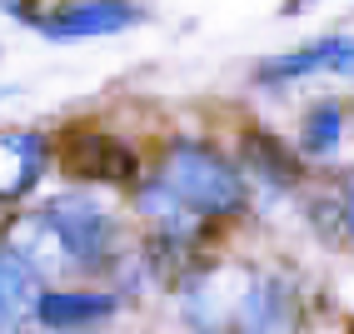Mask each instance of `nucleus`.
<instances>
[{
  "label": "nucleus",
  "mask_w": 354,
  "mask_h": 334,
  "mask_svg": "<svg viewBox=\"0 0 354 334\" xmlns=\"http://www.w3.org/2000/svg\"><path fill=\"white\" fill-rule=\"evenodd\" d=\"M140 20H145V6H135V0H65V6L40 15V35L45 40H95V35L140 26Z\"/></svg>",
  "instance_id": "obj_4"
},
{
  "label": "nucleus",
  "mask_w": 354,
  "mask_h": 334,
  "mask_svg": "<svg viewBox=\"0 0 354 334\" xmlns=\"http://www.w3.org/2000/svg\"><path fill=\"white\" fill-rule=\"evenodd\" d=\"M40 295H45L40 275L15 250L0 245V334H20L26 329V319H35Z\"/></svg>",
  "instance_id": "obj_7"
},
{
  "label": "nucleus",
  "mask_w": 354,
  "mask_h": 334,
  "mask_svg": "<svg viewBox=\"0 0 354 334\" xmlns=\"http://www.w3.org/2000/svg\"><path fill=\"white\" fill-rule=\"evenodd\" d=\"M344 225L354 234V175H349V189H344Z\"/></svg>",
  "instance_id": "obj_13"
},
{
  "label": "nucleus",
  "mask_w": 354,
  "mask_h": 334,
  "mask_svg": "<svg viewBox=\"0 0 354 334\" xmlns=\"http://www.w3.org/2000/svg\"><path fill=\"white\" fill-rule=\"evenodd\" d=\"M0 10H10L15 20H30V26H40V6H35V0H0Z\"/></svg>",
  "instance_id": "obj_12"
},
{
  "label": "nucleus",
  "mask_w": 354,
  "mask_h": 334,
  "mask_svg": "<svg viewBox=\"0 0 354 334\" xmlns=\"http://www.w3.org/2000/svg\"><path fill=\"white\" fill-rule=\"evenodd\" d=\"M35 214L60 234L70 265L95 270V265L110 259V250H115V220H110V210L95 195H55V200H45Z\"/></svg>",
  "instance_id": "obj_2"
},
{
  "label": "nucleus",
  "mask_w": 354,
  "mask_h": 334,
  "mask_svg": "<svg viewBox=\"0 0 354 334\" xmlns=\"http://www.w3.org/2000/svg\"><path fill=\"white\" fill-rule=\"evenodd\" d=\"M339 130H344L339 105H315L310 120H304V150H310V155L335 150V145H339Z\"/></svg>",
  "instance_id": "obj_11"
},
{
  "label": "nucleus",
  "mask_w": 354,
  "mask_h": 334,
  "mask_svg": "<svg viewBox=\"0 0 354 334\" xmlns=\"http://www.w3.org/2000/svg\"><path fill=\"white\" fill-rule=\"evenodd\" d=\"M335 45H339V35H329V40H319V45H304V50H295V55L265 60V65H259V80H295V75H310V70H319V65L335 60Z\"/></svg>",
  "instance_id": "obj_10"
},
{
  "label": "nucleus",
  "mask_w": 354,
  "mask_h": 334,
  "mask_svg": "<svg viewBox=\"0 0 354 334\" xmlns=\"http://www.w3.org/2000/svg\"><path fill=\"white\" fill-rule=\"evenodd\" d=\"M45 175V135L40 130H0V200L30 195Z\"/></svg>",
  "instance_id": "obj_6"
},
{
  "label": "nucleus",
  "mask_w": 354,
  "mask_h": 334,
  "mask_svg": "<svg viewBox=\"0 0 354 334\" xmlns=\"http://www.w3.org/2000/svg\"><path fill=\"white\" fill-rule=\"evenodd\" d=\"M120 299L115 295H85V290H45L40 304H35V319L55 334H75V329H95L105 324Z\"/></svg>",
  "instance_id": "obj_5"
},
{
  "label": "nucleus",
  "mask_w": 354,
  "mask_h": 334,
  "mask_svg": "<svg viewBox=\"0 0 354 334\" xmlns=\"http://www.w3.org/2000/svg\"><path fill=\"white\" fill-rule=\"evenodd\" d=\"M160 185H170L185 210L195 214H234L245 205V185L230 170V160H220L205 145H170L160 160Z\"/></svg>",
  "instance_id": "obj_1"
},
{
  "label": "nucleus",
  "mask_w": 354,
  "mask_h": 334,
  "mask_svg": "<svg viewBox=\"0 0 354 334\" xmlns=\"http://www.w3.org/2000/svg\"><path fill=\"white\" fill-rule=\"evenodd\" d=\"M240 150H245V160L254 165L259 175H270L274 185H295L299 180V160L279 145L274 135H265V130H245L240 135Z\"/></svg>",
  "instance_id": "obj_9"
},
{
  "label": "nucleus",
  "mask_w": 354,
  "mask_h": 334,
  "mask_svg": "<svg viewBox=\"0 0 354 334\" xmlns=\"http://www.w3.org/2000/svg\"><path fill=\"white\" fill-rule=\"evenodd\" d=\"M234 319H240L245 334H274L279 324H285V284L279 279H250Z\"/></svg>",
  "instance_id": "obj_8"
},
{
  "label": "nucleus",
  "mask_w": 354,
  "mask_h": 334,
  "mask_svg": "<svg viewBox=\"0 0 354 334\" xmlns=\"http://www.w3.org/2000/svg\"><path fill=\"white\" fill-rule=\"evenodd\" d=\"M60 170L70 180H85V185H130L140 160L125 140H115L105 130H70L65 145H60Z\"/></svg>",
  "instance_id": "obj_3"
},
{
  "label": "nucleus",
  "mask_w": 354,
  "mask_h": 334,
  "mask_svg": "<svg viewBox=\"0 0 354 334\" xmlns=\"http://www.w3.org/2000/svg\"><path fill=\"white\" fill-rule=\"evenodd\" d=\"M349 334H354V324H349Z\"/></svg>",
  "instance_id": "obj_14"
}]
</instances>
